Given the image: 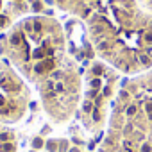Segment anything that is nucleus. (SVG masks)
Returning <instances> with one entry per match:
<instances>
[{
  "label": "nucleus",
  "mask_w": 152,
  "mask_h": 152,
  "mask_svg": "<svg viewBox=\"0 0 152 152\" xmlns=\"http://www.w3.org/2000/svg\"><path fill=\"white\" fill-rule=\"evenodd\" d=\"M0 152H18V138L9 125L0 124Z\"/></svg>",
  "instance_id": "nucleus-8"
},
{
  "label": "nucleus",
  "mask_w": 152,
  "mask_h": 152,
  "mask_svg": "<svg viewBox=\"0 0 152 152\" xmlns=\"http://www.w3.org/2000/svg\"><path fill=\"white\" fill-rule=\"evenodd\" d=\"M27 152H83L79 140H68L64 136H34Z\"/></svg>",
  "instance_id": "nucleus-6"
},
{
  "label": "nucleus",
  "mask_w": 152,
  "mask_h": 152,
  "mask_svg": "<svg viewBox=\"0 0 152 152\" xmlns=\"http://www.w3.org/2000/svg\"><path fill=\"white\" fill-rule=\"evenodd\" d=\"M122 86V73L104 61H91L83 81V97L75 118L90 134L100 132L109 120L116 93Z\"/></svg>",
  "instance_id": "nucleus-4"
},
{
  "label": "nucleus",
  "mask_w": 152,
  "mask_h": 152,
  "mask_svg": "<svg viewBox=\"0 0 152 152\" xmlns=\"http://www.w3.org/2000/svg\"><path fill=\"white\" fill-rule=\"evenodd\" d=\"M48 2L54 7L61 9L63 13L84 22L91 15V11L95 9L99 0H48Z\"/></svg>",
  "instance_id": "nucleus-7"
},
{
  "label": "nucleus",
  "mask_w": 152,
  "mask_h": 152,
  "mask_svg": "<svg viewBox=\"0 0 152 152\" xmlns=\"http://www.w3.org/2000/svg\"><path fill=\"white\" fill-rule=\"evenodd\" d=\"M29 104V84L6 59H0V124H18L27 115Z\"/></svg>",
  "instance_id": "nucleus-5"
},
{
  "label": "nucleus",
  "mask_w": 152,
  "mask_h": 152,
  "mask_svg": "<svg viewBox=\"0 0 152 152\" xmlns=\"http://www.w3.org/2000/svg\"><path fill=\"white\" fill-rule=\"evenodd\" d=\"M0 54L38 91L52 124L63 125L77 115L83 81L77 56H72L63 23L47 15H29L0 36Z\"/></svg>",
  "instance_id": "nucleus-1"
},
{
  "label": "nucleus",
  "mask_w": 152,
  "mask_h": 152,
  "mask_svg": "<svg viewBox=\"0 0 152 152\" xmlns=\"http://www.w3.org/2000/svg\"><path fill=\"white\" fill-rule=\"evenodd\" d=\"M95 152H152V70L120 86Z\"/></svg>",
  "instance_id": "nucleus-3"
},
{
  "label": "nucleus",
  "mask_w": 152,
  "mask_h": 152,
  "mask_svg": "<svg viewBox=\"0 0 152 152\" xmlns=\"http://www.w3.org/2000/svg\"><path fill=\"white\" fill-rule=\"evenodd\" d=\"M83 23L93 54L116 72L152 70V13L140 0H99Z\"/></svg>",
  "instance_id": "nucleus-2"
}]
</instances>
